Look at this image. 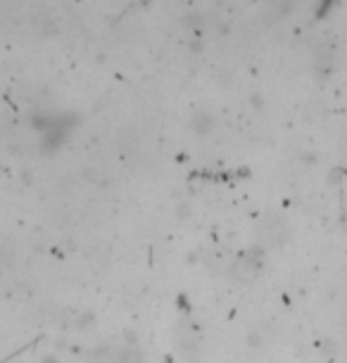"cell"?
Segmentation results:
<instances>
[{"instance_id": "obj_1", "label": "cell", "mask_w": 347, "mask_h": 363, "mask_svg": "<svg viewBox=\"0 0 347 363\" xmlns=\"http://www.w3.org/2000/svg\"><path fill=\"white\" fill-rule=\"evenodd\" d=\"M333 5H336V0H321V5H319V17H326L329 15V10L333 8Z\"/></svg>"}]
</instances>
